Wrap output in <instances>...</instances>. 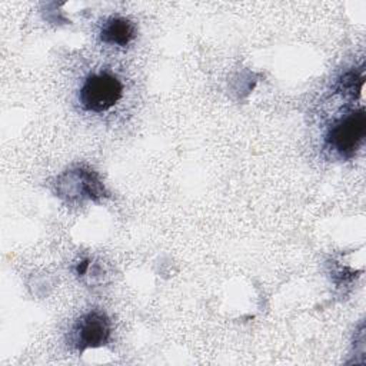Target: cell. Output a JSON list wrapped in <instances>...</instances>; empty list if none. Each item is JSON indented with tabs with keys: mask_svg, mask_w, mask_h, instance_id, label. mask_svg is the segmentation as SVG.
<instances>
[{
	"mask_svg": "<svg viewBox=\"0 0 366 366\" xmlns=\"http://www.w3.org/2000/svg\"><path fill=\"white\" fill-rule=\"evenodd\" d=\"M122 90L123 87L117 77L109 73H99L86 79L79 99L86 110L100 113L113 107L120 100Z\"/></svg>",
	"mask_w": 366,
	"mask_h": 366,
	"instance_id": "1",
	"label": "cell"
},
{
	"mask_svg": "<svg viewBox=\"0 0 366 366\" xmlns=\"http://www.w3.org/2000/svg\"><path fill=\"white\" fill-rule=\"evenodd\" d=\"M366 132V116L363 109L350 113L333 124L327 134V143L337 153L350 156L359 147Z\"/></svg>",
	"mask_w": 366,
	"mask_h": 366,
	"instance_id": "2",
	"label": "cell"
},
{
	"mask_svg": "<svg viewBox=\"0 0 366 366\" xmlns=\"http://www.w3.org/2000/svg\"><path fill=\"white\" fill-rule=\"evenodd\" d=\"M73 335L77 349L99 347L104 345L110 336L109 319L100 312H90L76 322Z\"/></svg>",
	"mask_w": 366,
	"mask_h": 366,
	"instance_id": "3",
	"label": "cell"
},
{
	"mask_svg": "<svg viewBox=\"0 0 366 366\" xmlns=\"http://www.w3.org/2000/svg\"><path fill=\"white\" fill-rule=\"evenodd\" d=\"M102 40L109 44L127 46L134 37L133 24L123 17L110 19L102 29Z\"/></svg>",
	"mask_w": 366,
	"mask_h": 366,
	"instance_id": "4",
	"label": "cell"
}]
</instances>
